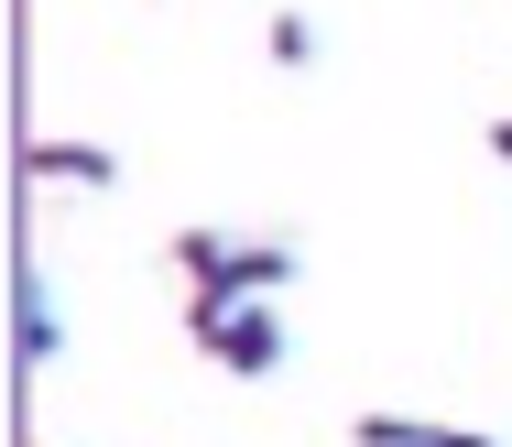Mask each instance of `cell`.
Segmentation results:
<instances>
[{"instance_id":"obj_4","label":"cell","mask_w":512,"mask_h":447,"mask_svg":"<svg viewBox=\"0 0 512 447\" xmlns=\"http://www.w3.org/2000/svg\"><path fill=\"white\" fill-rule=\"evenodd\" d=\"M11 349H22L33 371H44V360L66 349V328H55V295H44V273H22V284H11Z\"/></svg>"},{"instance_id":"obj_8","label":"cell","mask_w":512,"mask_h":447,"mask_svg":"<svg viewBox=\"0 0 512 447\" xmlns=\"http://www.w3.org/2000/svg\"><path fill=\"white\" fill-rule=\"evenodd\" d=\"M491 153H502V164H512V120H491Z\"/></svg>"},{"instance_id":"obj_6","label":"cell","mask_w":512,"mask_h":447,"mask_svg":"<svg viewBox=\"0 0 512 447\" xmlns=\"http://www.w3.org/2000/svg\"><path fill=\"white\" fill-rule=\"evenodd\" d=\"M164 262H175V273H186V295H197V284H218V262H229V229H175V240H164Z\"/></svg>"},{"instance_id":"obj_7","label":"cell","mask_w":512,"mask_h":447,"mask_svg":"<svg viewBox=\"0 0 512 447\" xmlns=\"http://www.w3.org/2000/svg\"><path fill=\"white\" fill-rule=\"evenodd\" d=\"M262 55H273V66H316V22L306 11H273V22H262Z\"/></svg>"},{"instance_id":"obj_3","label":"cell","mask_w":512,"mask_h":447,"mask_svg":"<svg viewBox=\"0 0 512 447\" xmlns=\"http://www.w3.org/2000/svg\"><path fill=\"white\" fill-rule=\"evenodd\" d=\"M284 284H295V240H229L218 284H197V295H229V306H251V295H284Z\"/></svg>"},{"instance_id":"obj_1","label":"cell","mask_w":512,"mask_h":447,"mask_svg":"<svg viewBox=\"0 0 512 447\" xmlns=\"http://www.w3.org/2000/svg\"><path fill=\"white\" fill-rule=\"evenodd\" d=\"M186 338H197L218 371H240V382H262V371H284V317L251 295V306H229V295H186Z\"/></svg>"},{"instance_id":"obj_2","label":"cell","mask_w":512,"mask_h":447,"mask_svg":"<svg viewBox=\"0 0 512 447\" xmlns=\"http://www.w3.org/2000/svg\"><path fill=\"white\" fill-rule=\"evenodd\" d=\"M22 175L33 186H120V153L109 142H66V131H33L22 142Z\"/></svg>"},{"instance_id":"obj_5","label":"cell","mask_w":512,"mask_h":447,"mask_svg":"<svg viewBox=\"0 0 512 447\" xmlns=\"http://www.w3.org/2000/svg\"><path fill=\"white\" fill-rule=\"evenodd\" d=\"M349 437L360 447H491V437H469V426H436V415H360Z\"/></svg>"}]
</instances>
